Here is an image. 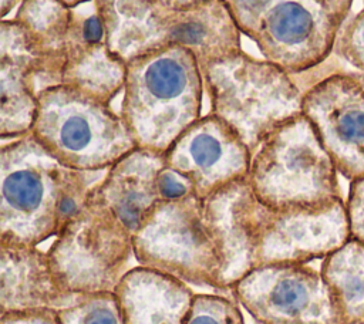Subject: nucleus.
I'll use <instances>...</instances> for the list:
<instances>
[{
    "label": "nucleus",
    "mask_w": 364,
    "mask_h": 324,
    "mask_svg": "<svg viewBox=\"0 0 364 324\" xmlns=\"http://www.w3.org/2000/svg\"><path fill=\"white\" fill-rule=\"evenodd\" d=\"M30 135L67 168L107 171L136 145L111 102L71 85H55L38 94Z\"/></svg>",
    "instance_id": "obj_8"
},
{
    "label": "nucleus",
    "mask_w": 364,
    "mask_h": 324,
    "mask_svg": "<svg viewBox=\"0 0 364 324\" xmlns=\"http://www.w3.org/2000/svg\"><path fill=\"white\" fill-rule=\"evenodd\" d=\"M37 60L36 91L71 85L111 102L122 91L127 64L111 50L95 1L23 0L13 17Z\"/></svg>",
    "instance_id": "obj_2"
},
{
    "label": "nucleus",
    "mask_w": 364,
    "mask_h": 324,
    "mask_svg": "<svg viewBox=\"0 0 364 324\" xmlns=\"http://www.w3.org/2000/svg\"><path fill=\"white\" fill-rule=\"evenodd\" d=\"M134 252L141 266L188 284L219 290L223 257L209 227L203 200L195 195L159 200L134 234Z\"/></svg>",
    "instance_id": "obj_10"
},
{
    "label": "nucleus",
    "mask_w": 364,
    "mask_h": 324,
    "mask_svg": "<svg viewBox=\"0 0 364 324\" xmlns=\"http://www.w3.org/2000/svg\"><path fill=\"white\" fill-rule=\"evenodd\" d=\"M242 34L253 38L262 18L277 0H222Z\"/></svg>",
    "instance_id": "obj_23"
},
{
    "label": "nucleus",
    "mask_w": 364,
    "mask_h": 324,
    "mask_svg": "<svg viewBox=\"0 0 364 324\" xmlns=\"http://www.w3.org/2000/svg\"><path fill=\"white\" fill-rule=\"evenodd\" d=\"M229 293L259 324H346L330 286L310 263L257 267Z\"/></svg>",
    "instance_id": "obj_11"
},
{
    "label": "nucleus",
    "mask_w": 364,
    "mask_h": 324,
    "mask_svg": "<svg viewBox=\"0 0 364 324\" xmlns=\"http://www.w3.org/2000/svg\"><path fill=\"white\" fill-rule=\"evenodd\" d=\"M127 324H185L195 293L183 280L141 264L114 290Z\"/></svg>",
    "instance_id": "obj_18"
},
{
    "label": "nucleus",
    "mask_w": 364,
    "mask_h": 324,
    "mask_svg": "<svg viewBox=\"0 0 364 324\" xmlns=\"http://www.w3.org/2000/svg\"><path fill=\"white\" fill-rule=\"evenodd\" d=\"M111 50L127 61L169 45L193 53L200 71L242 50V33L222 0L169 6L156 0H94Z\"/></svg>",
    "instance_id": "obj_4"
},
{
    "label": "nucleus",
    "mask_w": 364,
    "mask_h": 324,
    "mask_svg": "<svg viewBox=\"0 0 364 324\" xmlns=\"http://www.w3.org/2000/svg\"><path fill=\"white\" fill-rule=\"evenodd\" d=\"M47 254L60 286L78 296L114 291L136 266L134 234L94 193V188Z\"/></svg>",
    "instance_id": "obj_9"
},
{
    "label": "nucleus",
    "mask_w": 364,
    "mask_h": 324,
    "mask_svg": "<svg viewBox=\"0 0 364 324\" xmlns=\"http://www.w3.org/2000/svg\"><path fill=\"white\" fill-rule=\"evenodd\" d=\"M346 210L351 239L364 243V176L348 182Z\"/></svg>",
    "instance_id": "obj_24"
},
{
    "label": "nucleus",
    "mask_w": 364,
    "mask_h": 324,
    "mask_svg": "<svg viewBox=\"0 0 364 324\" xmlns=\"http://www.w3.org/2000/svg\"><path fill=\"white\" fill-rule=\"evenodd\" d=\"M164 161L191 182L196 198L206 200L247 179L252 152L230 125L209 112L179 135Z\"/></svg>",
    "instance_id": "obj_14"
},
{
    "label": "nucleus",
    "mask_w": 364,
    "mask_h": 324,
    "mask_svg": "<svg viewBox=\"0 0 364 324\" xmlns=\"http://www.w3.org/2000/svg\"><path fill=\"white\" fill-rule=\"evenodd\" d=\"M203 91L198 60L182 45L127 61L119 115L136 148L164 155L200 118Z\"/></svg>",
    "instance_id": "obj_5"
},
{
    "label": "nucleus",
    "mask_w": 364,
    "mask_h": 324,
    "mask_svg": "<svg viewBox=\"0 0 364 324\" xmlns=\"http://www.w3.org/2000/svg\"><path fill=\"white\" fill-rule=\"evenodd\" d=\"M164 166V155L136 148L112 165L104 179L94 186V193L132 234L141 229L161 200L156 179Z\"/></svg>",
    "instance_id": "obj_17"
},
{
    "label": "nucleus",
    "mask_w": 364,
    "mask_h": 324,
    "mask_svg": "<svg viewBox=\"0 0 364 324\" xmlns=\"http://www.w3.org/2000/svg\"><path fill=\"white\" fill-rule=\"evenodd\" d=\"M203 207L223 257L219 290L257 267L323 260L351 237L346 200L321 209H274L255 196L246 179L216 192Z\"/></svg>",
    "instance_id": "obj_1"
},
{
    "label": "nucleus",
    "mask_w": 364,
    "mask_h": 324,
    "mask_svg": "<svg viewBox=\"0 0 364 324\" xmlns=\"http://www.w3.org/2000/svg\"><path fill=\"white\" fill-rule=\"evenodd\" d=\"M61 3H64L65 6H68V7H77V6H80V4H82V3H87V1H90V0H60Z\"/></svg>",
    "instance_id": "obj_29"
},
{
    "label": "nucleus",
    "mask_w": 364,
    "mask_h": 324,
    "mask_svg": "<svg viewBox=\"0 0 364 324\" xmlns=\"http://www.w3.org/2000/svg\"><path fill=\"white\" fill-rule=\"evenodd\" d=\"M84 297L60 286L47 252L34 244L0 242V314L43 308L58 311Z\"/></svg>",
    "instance_id": "obj_15"
},
{
    "label": "nucleus",
    "mask_w": 364,
    "mask_h": 324,
    "mask_svg": "<svg viewBox=\"0 0 364 324\" xmlns=\"http://www.w3.org/2000/svg\"><path fill=\"white\" fill-rule=\"evenodd\" d=\"M21 1L23 0H0V14H1V18H6V16L11 10L18 7Z\"/></svg>",
    "instance_id": "obj_27"
},
{
    "label": "nucleus",
    "mask_w": 364,
    "mask_h": 324,
    "mask_svg": "<svg viewBox=\"0 0 364 324\" xmlns=\"http://www.w3.org/2000/svg\"><path fill=\"white\" fill-rule=\"evenodd\" d=\"M61 324H127L114 291L85 296L78 303L58 310Z\"/></svg>",
    "instance_id": "obj_20"
},
{
    "label": "nucleus",
    "mask_w": 364,
    "mask_h": 324,
    "mask_svg": "<svg viewBox=\"0 0 364 324\" xmlns=\"http://www.w3.org/2000/svg\"><path fill=\"white\" fill-rule=\"evenodd\" d=\"M320 271L330 286L346 324H364V243L348 239L324 257Z\"/></svg>",
    "instance_id": "obj_19"
},
{
    "label": "nucleus",
    "mask_w": 364,
    "mask_h": 324,
    "mask_svg": "<svg viewBox=\"0 0 364 324\" xmlns=\"http://www.w3.org/2000/svg\"><path fill=\"white\" fill-rule=\"evenodd\" d=\"M0 324H61L57 310H27L0 314Z\"/></svg>",
    "instance_id": "obj_26"
},
{
    "label": "nucleus",
    "mask_w": 364,
    "mask_h": 324,
    "mask_svg": "<svg viewBox=\"0 0 364 324\" xmlns=\"http://www.w3.org/2000/svg\"><path fill=\"white\" fill-rule=\"evenodd\" d=\"M303 115L348 182L364 176V77L334 72L303 95Z\"/></svg>",
    "instance_id": "obj_13"
},
{
    "label": "nucleus",
    "mask_w": 364,
    "mask_h": 324,
    "mask_svg": "<svg viewBox=\"0 0 364 324\" xmlns=\"http://www.w3.org/2000/svg\"><path fill=\"white\" fill-rule=\"evenodd\" d=\"M108 171V169H107ZM107 171L64 166L30 134L0 148V242L40 244L82 209Z\"/></svg>",
    "instance_id": "obj_3"
},
{
    "label": "nucleus",
    "mask_w": 364,
    "mask_h": 324,
    "mask_svg": "<svg viewBox=\"0 0 364 324\" xmlns=\"http://www.w3.org/2000/svg\"><path fill=\"white\" fill-rule=\"evenodd\" d=\"M37 60L23 26L14 18L0 21V138L28 135L38 108Z\"/></svg>",
    "instance_id": "obj_16"
},
{
    "label": "nucleus",
    "mask_w": 364,
    "mask_h": 324,
    "mask_svg": "<svg viewBox=\"0 0 364 324\" xmlns=\"http://www.w3.org/2000/svg\"><path fill=\"white\" fill-rule=\"evenodd\" d=\"M202 77L209 112L230 125L252 155L273 129L303 114L304 88L294 75L243 50L210 61Z\"/></svg>",
    "instance_id": "obj_6"
},
{
    "label": "nucleus",
    "mask_w": 364,
    "mask_h": 324,
    "mask_svg": "<svg viewBox=\"0 0 364 324\" xmlns=\"http://www.w3.org/2000/svg\"><path fill=\"white\" fill-rule=\"evenodd\" d=\"M240 304L220 294H195L185 324H245Z\"/></svg>",
    "instance_id": "obj_21"
},
{
    "label": "nucleus",
    "mask_w": 364,
    "mask_h": 324,
    "mask_svg": "<svg viewBox=\"0 0 364 324\" xmlns=\"http://www.w3.org/2000/svg\"><path fill=\"white\" fill-rule=\"evenodd\" d=\"M253 324H259V323H256V321H253Z\"/></svg>",
    "instance_id": "obj_30"
},
{
    "label": "nucleus",
    "mask_w": 364,
    "mask_h": 324,
    "mask_svg": "<svg viewBox=\"0 0 364 324\" xmlns=\"http://www.w3.org/2000/svg\"><path fill=\"white\" fill-rule=\"evenodd\" d=\"M156 188L161 200H176L189 195H195L191 182L166 165L161 169L158 175Z\"/></svg>",
    "instance_id": "obj_25"
},
{
    "label": "nucleus",
    "mask_w": 364,
    "mask_h": 324,
    "mask_svg": "<svg viewBox=\"0 0 364 324\" xmlns=\"http://www.w3.org/2000/svg\"><path fill=\"white\" fill-rule=\"evenodd\" d=\"M338 171L301 114L273 129L252 155L247 183L274 209H321L346 200Z\"/></svg>",
    "instance_id": "obj_7"
},
{
    "label": "nucleus",
    "mask_w": 364,
    "mask_h": 324,
    "mask_svg": "<svg viewBox=\"0 0 364 324\" xmlns=\"http://www.w3.org/2000/svg\"><path fill=\"white\" fill-rule=\"evenodd\" d=\"M338 60L364 74V7L346 18L334 41L333 53Z\"/></svg>",
    "instance_id": "obj_22"
},
{
    "label": "nucleus",
    "mask_w": 364,
    "mask_h": 324,
    "mask_svg": "<svg viewBox=\"0 0 364 324\" xmlns=\"http://www.w3.org/2000/svg\"><path fill=\"white\" fill-rule=\"evenodd\" d=\"M156 1H161V3H165V4H169V6H188V4H192L198 0H156Z\"/></svg>",
    "instance_id": "obj_28"
},
{
    "label": "nucleus",
    "mask_w": 364,
    "mask_h": 324,
    "mask_svg": "<svg viewBox=\"0 0 364 324\" xmlns=\"http://www.w3.org/2000/svg\"><path fill=\"white\" fill-rule=\"evenodd\" d=\"M354 0H277L253 41L263 58L293 75L318 67L333 53Z\"/></svg>",
    "instance_id": "obj_12"
}]
</instances>
